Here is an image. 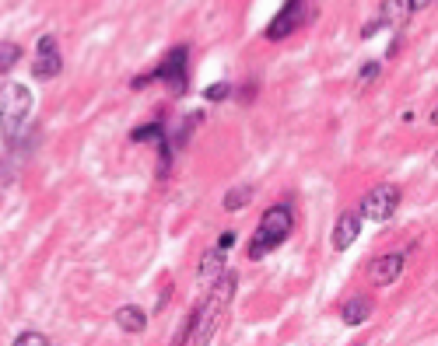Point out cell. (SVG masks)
I'll list each match as a JSON object with an SVG mask.
<instances>
[{
  "instance_id": "7c38bea8",
  "label": "cell",
  "mask_w": 438,
  "mask_h": 346,
  "mask_svg": "<svg viewBox=\"0 0 438 346\" xmlns=\"http://www.w3.org/2000/svg\"><path fill=\"white\" fill-rule=\"evenodd\" d=\"M225 248H210V252H203V259H200V266H196V273H200V280H217L225 273Z\"/></svg>"
},
{
  "instance_id": "9a60e30c",
  "label": "cell",
  "mask_w": 438,
  "mask_h": 346,
  "mask_svg": "<svg viewBox=\"0 0 438 346\" xmlns=\"http://www.w3.org/2000/svg\"><path fill=\"white\" fill-rule=\"evenodd\" d=\"M22 63V46L11 39H0V74H11Z\"/></svg>"
},
{
  "instance_id": "52a82bcc",
  "label": "cell",
  "mask_w": 438,
  "mask_h": 346,
  "mask_svg": "<svg viewBox=\"0 0 438 346\" xmlns=\"http://www.w3.org/2000/svg\"><path fill=\"white\" fill-rule=\"evenodd\" d=\"M64 70V60H60V46H57V36H43L39 46H36V60H32V77L36 81H50Z\"/></svg>"
},
{
  "instance_id": "7a4b0ae2",
  "label": "cell",
  "mask_w": 438,
  "mask_h": 346,
  "mask_svg": "<svg viewBox=\"0 0 438 346\" xmlns=\"http://www.w3.org/2000/svg\"><path fill=\"white\" fill-rule=\"evenodd\" d=\"M32 91L18 81H8V84H0V133H4L8 147H15L25 130H29V119H32Z\"/></svg>"
},
{
  "instance_id": "277c9868",
  "label": "cell",
  "mask_w": 438,
  "mask_h": 346,
  "mask_svg": "<svg viewBox=\"0 0 438 346\" xmlns=\"http://www.w3.org/2000/svg\"><path fill=\"white\" fill-rule=\"evenodd\" d=\"M186 60H189V50H186V46H175L172 53H165V60H161L151 74H137V77L130 81V88L140 91V88H147L151 81H161V84H172L175 95H186Z\"/></svg>"
},
{
  "instance_id": "44dd1931",
  "label": "cell",
  "mask_w": 438,
  "mask_h": 346,
  "mask_svg": "<svg viewBox=\"0 0 438 346\" xmlns=\"http://www.w3.org/2000/svg\"><path fill=\"white\" fill-rule=\"evenodd\" d=\"M232 245H235V231H225L221 238H217V248H225V252H228Z\"/></svg>"
},
{
  "instance_id": "3957f363",
  "label": "cell",
  "mask_w": 438,
  "mask_h": 346,
  "mask_svg": "<svg viewBox=\"0 0 438 346\" xmlns=\"http://www.w3.org/2000/svg\"><path fill=\"white\" fill-rule=\"evenodd\" d=\"M291 231H295V210L288 206V203H274V206H267L263 210V217H260V224H256V234L249 238V259L253 262H260L267 252H274L277 245H284L288 238H291Z\"/></svg>"
},
{
  "instance_id": "e0dca14e",
  "label": "cell",
  "mask_w": 438,
  "mask_h": 346,
  "mask_svg": "<svg viewBox=\"0 0 438 346\" xmlns=\"http://www.w3.org/2000/svg\"><path fill=\"white\" fill-rule=\"evenodd\" d=\"M193 325H196V308L186 315V322L179 325V332H175V339H172L168 346H186V343H189V336H193Z\"/></svg>"
},
{
  "instance_id": "4fadbf2b",
  "label": "cell",
  "mask_w": 438,
  "mask_h": 346,
  "mask_svg": "<svg viewBox=\"0 0 438 346\" xmlns=\"http://www.w3.org/2000/svg\"><path fill=\"white\" fill-rule=\"evenodd\" d=\"M368 315H372V301H368V297H351V301L340 308L344 325H361Z\"/></svg>"
},
{
  "instance_id": "5bb4252c",
  "label": "cell",
  "mask_w": 438,
  "mask_h": 346,
  "mask_svg": "<svg viewBox=\"0 0 438 346\" xmlns=\"http://www.w3.org/2000/svg\"><path fill=\"white\" fill-rule=\"evenodd\" d=\"M165 137H168V133H165V123H161V119L144 123V126H137V130L130 133L133 144H158V140H165Z\"/></svg>"
},
{
  "instance_id": "8fae6325",
  "label": "cell",
  "mask_w": 438,
  "mask_h": 346,
  "mask_svg": "<svg viewBox=\"0 0 438 346\" xmlns=\"http://www.w3.org/2000/svg\"><path fill=\"white\" fill-rule=\"evenodd\" d=\"M410 15H414V0H382L379 22L382 25H403Z\"/></svg>"
},
{
  "instance_id": "8992f818",
  "label": "cell",
  "mask_w": 438,
  "mask_h": 346,
  "mask_svg": "<svg viewBox=\"0 0 438 346\" xmlns=\"http://www.w3.org/2000/svg\"><path fill=\"white\" fill-rule=\"evenodd\" d=\"M309 22V0H288V4L281 8V15L270 22L267 29V39L277 43V39H288L295 29H302Z\"/></svg>"
},
{
  "instance_id": "5b68a950",
  "label": "cell",
  "mask_w": 438,
  "mask_h": 346,
  "mask_svg": "<svg viewBox=\"0 0 438 346\" xmlns=\"http://www.w3.org/2000/svg\"><path fill=\"white\" fill-rule=\"evenodd\" d=\"M396 206H400V189L393 182H382L361 200V217L365 220H389L396 213Z\"/></svg>"
},
{
  "instance_id": "2e32d148",
  "label": "cell",
  "mask_w": 438,
  "mask_h": 346,
  "mask_svg": "<svg viewBox=\"0 0 438 346\" xmlns=\"http://www.w3.org/2000/svg\"><path fill=\"white\" fill-rule=\"evenodd\" d=\"M221 203H225V210H232V213L242 210V206H249V203H253V186H235Z\"/></svg>"
},
{
  "instance_id": "cb8c5ba5",
  "label": "cell",
  "mask_w": 438,
  "mask_h": 346,
  "mask_svg": "<svg viewBox=\"0 0 438 346\" xmlns=\"http://www.w3.org/2000/svg\"><path fill=\"white\" fill-rule=\"evenodd\" d=\"M431 168H435V172H438V151H435V154H431Z\"/></svg>"
},
{
  "instance_id": "9c48e42d",
  "label": "cell",
  "mask_w": 438,
  "mask_h": 346,
  "mask_svg": "<svg viewBox=\"0 0 438 346\" xmlns=\"http://www.w3.org/2000/svg\"><path fill=\"white\" fill-rule=\"evenodd\" d=\"M358 234H361V213H344L340 220H337V227H333V248L337 252H347L354 241H358Z\"/></svg>"
},
{
  "instance_id": "ba28073f",
  "label": "cell",
  "mask_w": 438,
  "mask_h": 346,
  "mask_svg": "<svg viewBox=\"0 0 438 346\" xmlns=\"http://www.w3.org/2000/svg\"><path fill=\"white\" fill-rule=\"evenodd\" d=\"M403 262H407V252H389V255H379V259H372V266H368V280H372L375 287H389V283H396V280H400Z\"/></svg>"
},
{
  "instance_id": "ac0fdd59",
  "label": "cell",
  "mask_w": 438,
  "mask_h": 346,
  "mask_svg": "<svg viewBox=\"0 0 438 346\" xmlns=\"http://www.w3.org/2000/svg\"><path fill=\"white\" fill-rule=\"evenodd\" d=\"M11 346H50V339H46L43 332H36V329H29V332H18Z\"/></svg>"
},
{
  "instance_id": "603a6c76",
  "label": "cell",
  "mask_w": 438,
  "mask_h": 346,
  "mask_svg": "<svg viewBox=\"0 0 438 346\" xmlns=\"http://www.w3.org/2000/svg\"><path fill=\"white\" fill-rule=\"evenodd\" d=\"M428 4H435V0H414V11H424Z\"/></svg>"
},
{
  "instance_id": "6da1fadb",
  "label": "cell",
  "mask_w": 438,
  "mask_h": 346,
  "mask_svg": "<svg viewBox=\"0 0 438 346\" xmlns=\"http://www.w3.org/2000/svg\"><path fill=\"white\" fill-rule=\"evenodd\" d=\"M235 287H239V276L235 273H221L214 280L210 294L203 297V304L196 308V325H193V336H189V346H210L217 325L225 318V308L232 304L235 297Z\"/></svg>"
},
{
  "instance_id": "d6986e66",
  "label": "cell",
  "mask_w": 438,
  "mask_h": 346,
  "mask_svg": "<svg viewBox=\"0 0 438 346\" xmlns=\"http://www.w3.org/2000/svg\"><path fill=\"white\" fill-rule=\"evenodd\" d=\"M228 95H232V84H225V81H217V84H210V88L203 91L207 102H225Z\"/></svg>"
},
{
  "instance_id": "484cf974",
  "label": "cell",
  "mask_w": 438,
  "mask_h": 346,
  "mask_svg": "<svg viewBox=\"0 0 438 346\" xmlns=\"http://www.w3.org/2000/svg\"><path fill=\"white\" fill-rule=\"evenodd\" d=\"M354 346H365V343H354Z\"/></svg>"
},
{
  "instance_id": "30bf717a",
  "label": "cell",
  "mask_w": 438,
  "mask_h": 346,
  "mask_svg": "<svg viewBox=\"0 0 438 346\" xmlns=\"http://www.w3.org/2000/svg\"><path fill=\"white\" fill-rule=\"evenodd\" d=\"M116 325H119L126 336H137V332H144L147 315H144L137 304H123V308H116Z\"/></svg>"
},
{
  "instance_id": "ffe728a7",
  "label": "cell",
  "mask_w": 438,
  "mask_h": 346,
  "mask_svg": "<svg viewBox=\"0 0 438 346\" xmlns=\"http://www.w3.org/2000/svg\"><path fill=\"white\" fill-rule=\"evenodd\" d=\"M358 77H361V84H368V81H375V77H379V63H365Z\"/></svg>"
},
{
  "instance_id": "d4e9b609",
  "label": "cell",
  "mask_w": 438,
  "mask_h": 346,
  "mask_svg": "<svg viewBox=\"0 0 438 346\" xmlns=\"http://www.w3.org/2000/svg\"><path fill=\"white\" fill-rule=\"evenodd\" d=\"M431 126H438V109H435V112H431Z\"/></svg>"
},
{
  "instance_id": "7402d4cb",
  "label": "cell",
  "mask_w": 438,
  "mask_h": 346,
  "mask_svg": "<svg viewBox=\"0 0 438 346\" xmlns=\"http://www.w3.org/2000/svg\"><path fill=\"white\" fill-rule=\"evenodd\" d=\"M379 29H382V22H379V18H375V22H368V25L361 29V39H372V36H375Z\"/></svg>"
}]
</instances>
